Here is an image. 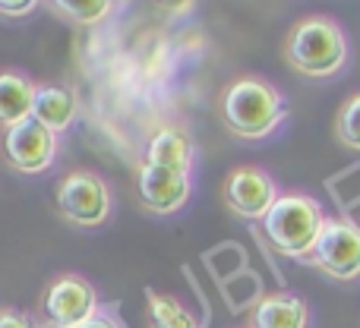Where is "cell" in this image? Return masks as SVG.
Instances as JSON below:
<instances>
[{"instance_id":"cell-10","label":"cell","mask_w":360,"mask_h":328,"mask_svg":"<svg viewBox=\"0 0 360 328\" xmlns=\"http://www.w3.org/2000/svg\"><path fill=\"white\" fill-rule=\"evenodd\" d=\"M247 328H310V306L291 291H272L253 306Z\"/></svg>"},{"instance_id":"cell-11","label":"cell","mask_w":360,"mask_h":328,"mask_svg":"<svg viewBox=\"0 0 360 328\" xmlns=\"http://www.w3.org/2000/svg\"><path fill=\"white\" fill-rule=\"evenodd\" d=\"M193 158H196V149H193V139L184 126H158L149 139V149H146V162L165 167V171H177V173H190L193 171Z\"/></svg>"},{"instance_id":"cell-5","label":"cell","mask_w":360,"mask_h":328,"mask_svg":"<svg viewBox=\"0 0 360 328\" xmlns=\"http://www.w3.org/2000/svg\"><path fill=\"white\" fill-rule=\"evenodd\" d=\"M98 291L76 272L57 275L41 297V316L51 328H82L98 313Z\"/></svg>"},{"instance_id":"cell-6","label":"cell","mask_w":360,"mask_h":328,"mask_svg":"<svg viewBox=\"0 0 360 328\" xmlns=\"http://www.w3.org/2000/svg\"><path fill=\"white\" fill-rule=\"evenodd\" d=\"M57 152H60L57 133L44 130V126L32 117L0 133V158L16 173H29V177L44 173L57 162Z\"/></svg>"},{"instance_id":"cell-15","label":"cell","mask_w":360,"mask_h":328,"mask_svg":"<svg viewBox=\"0 0 360 328\" xmlns=\"http://www.w3.org/2000/svg\"><path fill=\"white\" fill-rule=\"evenodd\" d=\"M51 6L76 25H95L117 10V4H111V0H57Z\"/></svg>"},{"instance_id":"cell-1","label":"cell","mask_w":360,"mask_h":328,"mask_svg":"<svg viewBox=\"0 0 360 328\" xmlns=\"http://www.w3.org/2000/svg\"><path fill=\"white\" fill-rule=\"evenodd\" d=\"M224 130L237 139H269L288 117V101L262 76H240L221 92L218 101Z\"/></svg>"},{"instance_id":"cell-14","label":"cell","mask_w":360,"mask_h":328,"mask_svg":"<svg viewBox=\"0 0 360 328\" xmlns=\"http://www.w3.org/2000/svg\"><path fill=\"white\" fill-rule=\"evenodd\" d=\"M146 310H149V328H202L199 319L171 294L146 291Z\"/></svg>"},{"instance_id":"cell-18","label":"cell","mask_w":360,"mask_h":328,"mask_svg":"<svg viewBox=\"0 0 360 328\" xmlns=\"http://www.w3.org/2000/svg\"><path fill=\"white\" fill-rule=\"evenodd\" d=\"M38 10V0H0V16L6 19H22Z\"/></svg>"},{"instance_id":"cell-7","label":"cell","mask_w":360,"mask_h":328,"mask_svg":"<svg viewBox=\"0 0 360 328\" xmlns=\"http://www.w3.org/2000/svg\"><path fill=\"white\" fill-rule=\"evenodd\" d=\"M313 268L335 281L360 278V228L348 218H326L323 234L310 253Z\"/></svg>"},{"instance_id":"cell-9","label":"cell","mask_w":360,"mask_h":328,"mask_svg":"<svg viewBox=\"0 0 360 328\" xmlns=\"http://www.w3.org/2000/svg\"><path fill=\"white\" fill-rule=\"evenodd\" d=\"M190 173H177V171H165L149 162L139 164L136 171V199L146 211L152 215H174L186 202H190Z\"/></svg>"},{"instance_id":"cell-16","label":"cell","mask_w":360,"mask_h":328,"mask_svg":"<svg viewBox=\"0 0 360 328\" xmlns=\"http://www.w3.org/2000/svg\"><path fill=\"white\" fill-rule=\"evenodd\" d=\"M335 133H338V143H342L345 149L360 152V92L348 95L345 105L338 107Z\"/></svg>"},{"instance_id":"cell-4","label":"cell","mask_w":360,"mask_h":328,"mask_svg":"<svg viewBox=\"0 0 360 328\" xmlns=\"http://www.w3.org/2000/svg\"><path fill=\"white\" fill-rule=\"evenodd\" d=\"M54 209L73 228H101L114 211V196L95 171H70L54 190Z\"/></svg>"},{"instance_id":"cell-3","label":"cell","mask_w":360,"mask_h":328,"mask_svg":"<svg viewBox=\"0 0 360 328\" xmlns=\"http://www.w3.org/2000/svg\"><path fill=\"white\" fill-rule=\"evenodd\" d=\"M326 218L329 215L319 205V199L307 192H281L278 202L262 218V234L275 253L291 256V259H310Z\"/></svg>"},{"instance_id":"cell-2","label":"cell","mask_w":360,"mask_h":328,"mask_svg":"<svg viewBox=\"0 0 360 328\" xmlns=\"http://www.w3.org/2000/svg\"><path fill=\"white\" fill-rule=\"evenodd\" d=\"M285 60L307 79H332L351 60L348 35L332 16H304L285 38Z\"/></svg>"},{"instance_id":"cell-12","label":"cell","mask_w":360,"mask_h":328,"mask_svg":"<svg viewBox=\"0 0 360 328\" xmlns=\"http://www.w3.org/2000/svg\"><path fill=\"white\" fill-rule=\"evenodd\" d=\"M76 95L63 86H48V82H38L35 88V105H32V120L44 126L51 133H67L76 124Z\"/></svg>"},{"instance_id":"cell-8","label":"cell","mask_w":360,"mask_h":328,"mask_svg":"<svg viewBox=\"0 0 360 328\" xmlns=\"http://www.w3.org/2000/svg\"><path fill=\"white\" fill-rule=\"evenodd\" d=\"M221 196H224V205L234 211L237 218H247V221H262L269 215L275 202H278V183L269 171L262 167H253V164H243V167H234V171L224 177V186H221Z\"/></svg>"},{"instance_id":"cell-17","label":"cell","mask_w":360,"mask_h":328,"mask_svg":"<svg viewBox=\"0 0 360 328\" xmlns=\"http://www.w3.org/2000/svg\"><path fill=\"white\" fill-rule=\"evenodd\" d=\"M0 328H38V322L16 306H0Z\"/></svg>"},{"instance_id":"cell-13","label":"cell","mask_w":360,"mask_h":328,"mask_svg":"<svg viewBox=\"0 0 360 328\" xmlns=\"http://www.w3.org/2000/svg\"><path fill=\"white\" fill-rule=\"evenodd\" d=\"M35 88L38 82H32L19 70H0V130H10L32 117Z\"/></svg>"},{"instance_id":"cell-19","label":"cell","mask_w":360,"mask_h":328,"mask_svg":"<svg viewBox=\"0 0 360 328\" xmlns=\"http://www.w3.org/2000/svg\"><path fill=\"white\" fill-rule=\"evenodd\" d=\"M82 328H120V322L111 316V313H101V310H98V313H95V316L89 319V322L82 325Z\"/></svg>"}]
</instances>
